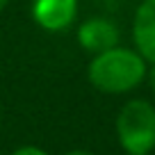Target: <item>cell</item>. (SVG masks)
Returning a JSON list of instances; mask_svg holds the SVG:
<instances>
[{
	"mask_svg": "<svg viewBox=\"0 0 155 155\" xmlns=\"http://www.w3.org/2000/svg\"><path fill=\"white\" fill-rule=\"evenodd\" d=\"M89 82L103 94H126L139 87L148 75V64L137 50L114 48L94 55L89 64Z\"/></svg>",
	"mask_w": 155,
	"mask_h": 155,
	"instance_id": "1",
	"label": "cell"
},
{
	"mask_svg": "<svg viewBox=\"0 0 155 155\" xmlns=\"http://www.w3.org/2000/svg\"><path fill=\"white\" fill-rule=\"evenodd\" d=\"M116 137L128 155H148L155 148V105L132 98L116 116Z\"/></svg>",
	"mask_w": 155,
	"mask_h": 155,
	"instance_id": "2",
	"label": "cell"
},
{
	"mask_svg": "<svg viewBox=\"0 0 155 155\" xmlns=\"http://www.w3.org/2000/svg\"><path fill=\"white\" fill-rule=\"evenodd\" d=\"M78 41L84 50L98 55L119 46V28L110 18H89L78 30Z\"/></svg>",
	"mask_w": 155,
	"mask_h": 155,
	"instance_id": "3",
	"label": "cell"
},
{
	"mask_svg": "<svg viewBox=\"0 0 155 155\" xmlns=\"http://www.w3.org/2000/svg\"><path fill=\"white\" fill-rule=\"evenodd\" d=\"M78 14V0H34L32 16L44 30L57 32L73 23Z\"/></svg>",
	"mask_w": 155,
	"mask_h": 155,
	"instance_id": "4",
	"label": "cell"
},
{
	"mask_svg": "<svg viewBox=\"0 0 155 155\" xmlns=\"http://www.w3.org/2000/svg\"><path fill=\"white\" fill-rule=\"evenodd\" d=\"M132 39L146 64L155 66V0H144L132 21Z\"/></svg>",
	"mask_w": 155,
	"mask_h": 155,
	"instance_id": "5",
	"label": "cell"
},
{
	"mask_svg": "<svg viewBox=\"0 0 155 155\" xmlns=\"http://www.w3.org/2000/svg\"><path fill=\"white\" fill-rule=\"evenodd\" d=\"M12 155H48V153H44V150L37 148V146H21V148H16Z\"/></svg>",
	"mask_w": 155,
	"mask_h": 155,
	"instance_id": "6",
	"label": "cell"
},
{
	"mask_svg": "<svg viewBox=\"0 0 155 155\" xmlns=\"http://www.w3.org/2000/svg\"><path fill=\"white\" fill-rule=\"evenodd\" d=\"M66 155H94V153H89V150H71Z\"/></svg>",
	"mask_w": 155,
	"mask_h": 155,
	"instance_id": "7",
	"label": "cell"
},
{
	"mask_svg": "<svg viewBox=\"0 0 155 155\" xmlns=\"http://www.w3.org/2000/svg\"><path fill=\"white\" fill-rule=\"evenodd\" d=\"M148 80H150V84L155 87V66H153V71H150V75H148Z\"/></svg>",
	"mask_w": 155,
	"mask_h": 155,
	"instance_id": "8",
	"label": "cell"
},
{
	"mask_svg": "<svg viewBox=\"0 0 155 155\" xmlns=\"http://www.w3.org/2000/svg\"><path fill=\"white\" fill-rule=\"evenodd\" d=\"M7 2H9V0H0V12H2V9L7 7Z\"/></svg>",
	"mask_w": 155,
	"mask_h": 155,
	"instance_id": "9",
	"label": "cell"
}]
</instances>
